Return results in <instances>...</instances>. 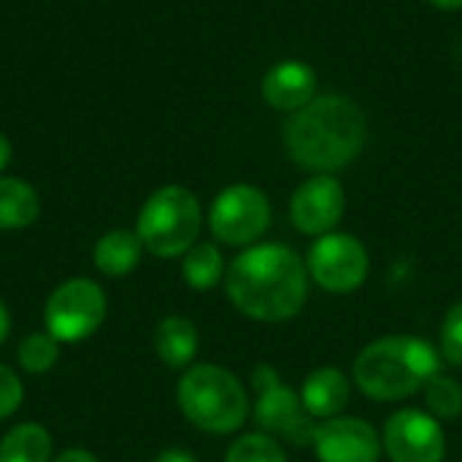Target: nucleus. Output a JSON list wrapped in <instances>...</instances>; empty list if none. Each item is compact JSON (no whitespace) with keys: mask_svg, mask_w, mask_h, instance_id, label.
<instances>
[{"mask_svg":"<svg viewBox=\"0 0 462 462\" xmlns=\"http://www.w3.org/2000/svg\"><path fill=\"white\" fill-rule=\"evenodd\" d=\"M233 306L260 322L295 317L309 292V268L284 244H260L241 252L225 279Z\"/></svg>","mask_w":462,"mask_h":462,"instance_id":"obj_1","label":"nucleus"},{"mask_svg":"<svg viewBox=\"0 0 462 462\" xmlns=\"http://www.w3.org/2000/svg\"><path fill=\"white\" fill-rule=\"evenodd\" d=\"M368 138L363 108L346 95H319L284 125L287 154L306 171L333 173L360 157Z\"/></svg>","mask_w":462,"mask_h":462,"instance_id":"obj_2","label":"nucleus"},{"mask_svg":"<svg viewBox=\"0 0 462 462\" xmlns=\"http://www.w3.org/2000/svg\"><path fill=\"white\" fill-rule=\"evenodd\" d=\"M436 374H441L439 352L414 336L379 338L355 360V384L382 403L414 395Z\"/></svg>","mask_w":462,"mask_h":462,"instance_id":"obj_3","label":"nucleus"},{"mask_svg":"<svg viewBox=\"0 0 462 462\" xmlns=\"http://www.w3.org/2000/svg\"><path fill=\"white\" fill-rule=\"evenodd\" d=\"M184 417L206 433H233L244 425L249 401L241 382L219 365H195L179 382Z\"/></svg>","mask_w":462,"mask_h":462,"instance_id":"obj_4","label":"nucleus"},{"mask_svg":"<svg viewBox=\"0 0 462 462\" xmlns=\"http://www.w3.org/2000/svg\"><path fill=\"white\" fill-rule=\"evenodd\" d=\"M200 203L179 184L160 187L138 214V238L157 257L187 254L200 233Z\"/></svg>","mask_w":462,"mask_h":462,"instance_id":"obj_5","label":"nucleus"},{"mask_svg":"<svg viewBox=\"0 0 462 462\" xmlns=\"http://www.w3.org/2000/svg\"><path fill=\"white\" fill-rule=\"evenodd\" d=\"M252 384L257 393V406H254L257 425L265 433L279 436L295 447H309L314 441L317 425L303 409V401L290 387L282 384L276 368L257 365L252 374Z\"/></svg>","mask_w":462,"mask_h":462,"instance_id":"obj_6","label":"nucleus"},{"mask_svg":"<svg viewBox=\"0 0 462 462\" xmlns=\"http://www.w3.org/2000/svg\"><path fill=\"white\" fill-rule=\"evenodd\" d=\"M106 319V295L89 279H70L60 284L46 300V333L62 344L89 338Z\"/></svg>","mask_w":462,"mask_h":462,"instance_id":"obj_7","label":"nucleus"},{"mask_svg":"<svg viewBox=\"0 0 462 462\" xmlns=\"http://www.w3.org/2000/svg\"><path fill=\"white\" fill-rule=\"evenodd\" d=\"M271 225V203L252 184H233L217 195L208 211L211 233L230 246L254 244Z\"/></svg>","mask_w":462,"mask_h":462,"instance_id":"obj_8","label":"nucleus"},{"mask_svg":"<svg viewBox=\"0 0 462 462\" xmlns=\"http://www.w3.org/2000/svg\"><path fill=\"white\" fill-rule=\"evenodd\" d=\"M311 279L336 295L355 292L368 276V252L365 246L346 233H328L309 252Z\"/></svg>","mask_w":462,"mask_h":462,"instance_id":"obj_9","label":"nucleus"},{"mask_svg":"<svg viewBox=\"0 0 462 462\" xmlns=\"http://www.w3.org/2000/svg\"><path fill=\"white\" fill-rule=\"evenodd\" d=\"M384 447L393 462H444L447 439L433 414L403 409L384 425Z\"/></svg>","mask_w":462,"mask_h":462,"instance_id":"obj_10","label":"nucleus"},{"mask_svg":"<svg viewBox=\"0 0 462 462\" xmlns=\"http://www.w3.org/2000/svg\"><path fill=\"white\" fill-rule=\"evenodd\" d=\"M346 208L344 187L330 173H317L303 181L290 203L292 225L306 236H328L341 222Z\"/></svg>","mask_w":462,"mask_h":462,"instance_id":"obj_11","label":"nucleus"},{"mask_svg":"<svg viewBox=\"0 0 462 462\" xmlns=\"http://www.w3.org/2000/svg\"><path fill=\"white\" fill-rule=\"evenodd\" d=\"M314 452L319 462H379L376 430L357 417H333L317 425Z\"/></svg>","mask_w":462,"mask_h":462,"instance_id":"obj_12","label":"nucleus"},{"mask_svg":"<svg viewBox=\"0 0 462 462\" xmlns=\"http://www.w3.org/2000/svg\"><path fill=\"white\" fill-rule=\"evenodd\" d=\"M317 97V70L303 60H282L263 79V100L276 108L295 114Z\"/></svg>","mask_w":462,"mask_h":462,"instance_id":"obj_13","label":"nucleus"},{"mask_svg":"<svg viewBox=\"0 0 462 462\" xmlns=\"http://www.w3.org/2000/svg\"><path fill=\"white\" fill-rule=\"evenodd\" d=\"M303 409L314 420H333L349 403V379L338 368H317L300 390Z\"/></svg>","mask_w":462,"mask_h":462,"instance_id":"obj_14","label":"nucleus"},{"mask_svg":"<svg viewBox=\"0 0 462 462\" xmlns=\"http://www.w3.org/2000/svg\"><path fill=\"white\" fill-rule=\"evenodd\" d=\"M154 352L171 368H184L198 352V330L184 317H168L154 330Z\"/></svg>","mask_w":462,"mask_h":462,"instance_id":"obj_15","label":"nucleus"},{"mask_svg":"<svg viewBox=\"0 0 462 462\" xmlns=\"http://www.w3.org/2000/svg\"><path fill=\"white\" fill-rule=\"evenodd\" d=\"M141 249L143 244L138 233L111 230L95 246V265L106 276H127L141 263Z\"/></svg>","mask_w":462,"mask_h":462,"instance_id":"obj_16","label":"nucleus"},{"mask_svg":"<svg viewBox=\"0 0 462 462\" xmlns=\"http://www.w3.org/2000/svg\"><path fill=\"white\" fill-rule=\"evenodd\" d=\"M41 200L35 189L11 176H0V230H22L38 219Z\"/></svg>","mask_w":462,"mask_h":462,"instance_id":"obj_17","label":"nucleus"},{"mask_svg":"<svg viewBox=\"0 0 462 462\" xmlns=\"http://www.w3.org/2000/svg\"><path fill=\"white\" fill-rule=\"evenodd\" d=\"M51 439L41 425H19L0 441V462H49Z\"/></svg>","mask_w":462,"mask_h":462,"instance_id":"obj_18","label":"nucleus"},{"mask_svg":"<svg viewBox=\"0 0 462 462\" xmlns=\"http://www.w3.org/2000/svg\"><path fill=\"white\" fill-rule=\"evenodd\" d=\"M181 271H184V282L192 290L206 292L222 279L225 260H222V254H219V249L214 244H198L184 254V268Z\"/></svg>","mask_w":462,"mask_h":462,"instance_id":"obj_19","label":"nucleus"},{"mask_svg":"<svg viewBox=\"0 0 462 462\" xmlns=\"http://www.w3.org/2000/svg\"><path fill=\"white\" fill-rule=\"evenodd\" d=\"M422 390H425V403L436 420H457L462 414V387L455 379L436 374L433 379L425 382Z\"/></svg>","mask_w":462,"mask_h":462,"instance_id":"obj_20","label":"nucleus"},{"mask_svg":"<svg viewBox=\"0 0 462 462\" xmlns=\"http://www.w3.org/2000/svg\"><path fill=\"white\" fill-rule=\"evenodd\" d=\"M57 338L49 333H30L19 344V365L27 374H46L57 363Z\"/></svg>","mask_w":462,"mask_h":462,"instance_id":"obj_21","label":"nucleus"},{"mask_svg":"<svg viewBox=\"0 0 462 462\" xmlns=\"http://www.w3.org/2000/svg\"><path fill=\"white\" fill-rule=\"evenodd\" d=\"M225 462H287V455H284V449L273 439L252 433V436L238 439L227 449Z\"/></svg>","mask_w":462,"mask_h":462,"instance_id":"obj_22","label":"nucleus"},{"mask_svg":"<svg viewBox=\"0 0 462 462\" xmlns=\"http://www.w3.org/2000/svg\"><path fill=\"white\" fill-rule=\"evenodd\" d=\"M441 352L447 363L462 368V303H455L441 325Z\"/></svg>","mask_w":462,"mask_h":462,"instance_id":"obj_23","label":"nucleus"},{"mask_svg":"<svg viewBox=\"0 0 462 462\" xmlns=\"http://www.w3.org/2000/svg\"><path fill=\"white\" fill-rule=\"evenodd\" d=\"M19 403H22V382L11 368L0 365V420L11 417L19 409Z\"/></svg>","mask_w":462,"mask_h":462,"instance_id":"obj_24","label":"nucleus"},{"mask_svg":"<svg viewBox=\"0 0 462 462\" xmlns=\"http://www.w3.org/2000/svg\"><path fill=\"white\" fill-rule=\"evenodd\" d=\"M154 462H198L189 452H184V449H168V452H162L160 457Z\"/></svg>","mask_w":462,"mask_h":462,"instance_id":"obj_25","label":"nucleus"},{"mask_svg":"<svg viewBox=\"0 0 462 462\" xmlns=\"http://www.w3.org/2000/svg\"><path fill=\"white\" fill-rule=\"evenodd\" d=\"M54 462H97V457H92L84 449H70V452H62Z\"/></svg>","mask_w":462,"mask_h":462,"instance_id":"obj_26","label":"nucleus"},{"mask_svg":"<svg viewBox=\"0 0 462 462\" xmlns=\"http://www.w3.org/2000/svg\"><path fill=\"white\" fill-rule=\"evenodd\" d=\"M8 160H11V143H8V138L0 133V171L8 165Z\"/></svg>","mask_w":462,"mask_h":462,"instance_id":"obj_27","label":"nucleus"},{"mask_svg":"<svg viewBox=\"0 0 462 462\" xmlns=\"http://www.w3.org/2000/svg\"><path fill=\"white\" fill-rule=\"evenodd\" d=\"M430 5L441 8V11H460L462 0H428Z\"/></svg>","mask_w":462,"mask_h":462,"instance_id":"obj_28","label":"nucleus"},{"mask_svg":"<svg viewBox=\"0 0 462 462\" xmlns=\"http://www.w3.org/2000/svg\"><path fill=\"white\" fill-rule=\"evenodd\" d=\"M8 330H11V319H8V311H5V306L0 303V344L5 341Z\"/></svg>","mask_w":462,"mask_h":462,"instance_id":"obj_29","label":"nucleus"}]
</instances>
